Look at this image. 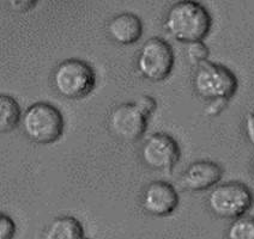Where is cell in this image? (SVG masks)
<instances>
[{
	"label": "cell",
	"mask_w": 254,
	"mask_h": 239,
	"mask_svg": "<svg viewBox=\"0 0 254 239\" xmlns=\"http://www.w3.org/2000/svg\"><path fill=\"white\" fill-rule=\"evenodd\" d=\"M143 208L154 217H167L177 209L179 195L172 184L166 181H154L146 186L141 198Z\"/></svg>",
	"instance_id": "obj_9"
},
{
	"label": "cell",
	"mask_w": 254,
	"mask_h": 239,
	"mask_svg": "<svg viewBox=\"0 0 254 239\" xmlns=\"http://www.w3.org/2000/svg\"><path fill=\"white\" fill-rule=\"evenodd\" d=\"M164 27L177 41H203L211 30L212 18L200 2L180 0L170 6L164 19Z\"/></svg>",
	"instance_id": "obj_1"
},
{
	"label": "cell",
	"mask_w": 254,
	"mask_h": 239,
	"mask_svg": "<svg viewBox=\"0 0 254 239\" xmlns=\"http://www.w3.org/2000/svg\"><path fill=\"white\" fill-rule=\"evenodd\" d=\"M140 153L146 166L154 170L169 171L180 158V147L177 140L169 134L155 133L144 143Z\"/></svg>",
	"instance_id": "obj_8"
},
{
	"label": "cell",
	"mask_w": 254,
	"mask_h": 239,
	"mask_svg": "<svg viewBox=\"0 0 254 239\" xmlns=\"http://www.w3.org/2000/svg\"><path fill=\"white\" fill-rule=\"evenodd\" d=\"M227 236L230 239H254V218L244 214L233 219Z\"/></svg>",
	"instance_id": "obj_14"
},
{
	"label": "cell",
	"mask_w": 254,
	"mask_h": 239,
	"mask_svg": "<svg viewBox=\"0 0 254 239\" xmlns=\"http://www.w3.org/2000/svg\"><path fill=\"white\" fill-rule=\"evenodd\" d=\"M223 176V170L211 160L194 162L183 172L180 184L190 191H203L215 187Z\"/></svg>",
	"instance_id": "obj_10"
},
{
	"label": "cell",
	"mask_w": 254,
	"mask_h": 239,
	"mask_svg": "<svg viewBox=\"0 0 254 239\" xmlns=\"http://www.w3.org/2000/svg\"><path fill=\"white\" fill-rule=\"evenodd\" d=\"M193 86L199 96L206 100H229L238 90V79L226 66L205 61L197 66Z\"/></svg>",
	"instance_id": "obj_4"
},
{
	"label": "cell",
	"mask_w": 254,
	"mask_h": 239,
	"mask_svg": "<svg viewBox=\"0 0 254 239\" xmlns=\"http://www.w3.org/2000/svg\"><path fill=\"white\" fill-rule=\"evenodd\" d=\"M52 82L60 96L79 99L94 90L96 77L89 63L78 59H67L57 66Z\"/></svg>",
	"instance_id": "obj_3"
},
{
	"label": "cell",
	"mask_w": 254,
	"mask_h": 239,
	"mask_svg": "<svg viewBox=\"0 0 254 239\" xmlns=\"http://www.w3.org/2000/svg\"><path fill=\"white\" fill-rule=\"evenodd\" d=\"M16 233V224L7 215H0V238L11 239Z\"/></svg>",
	"instance_id": "obj_16"
},
{
	"label": "cell",
	"mask_w": 254,
	"mask_h": 239,
	"mask_svg": "<svg viewBox=\"0 0 254 239\" xmlns=\"http://www.w3.org/2000/svg\"><path fill=\"white\" fill-rule=\"evenodd\" d=\"M135 104L138 105V108H139L140 110L143 111V113L145 114L148 117L152 113H154L156 106H157V103H156V100L150 96H141L140 98L137 99Z\"/></svg>",
	"instance_id": "obj_18"
},
{
	"label": "cell",
	"mask_w": 254,
	"mask_h": 239,
	"mask_svg": "<svg viewBox=\"0 0 254 239\" xmlns=\"http://www.w3.org/2000/svg\"><path fill=\"white\" fill-rule=\"evenodd\" d=\"M7 2L13 11L24 13L33 10L36 6L37 2H39V0H7Z\"/></svg>",
	"instance_id": "obj_17"
},
{
	"label": "cell",
	"mask_w": 254,
	"mask_h": 239,
	"mask_svg": "<svg viewBox=\"0 0 254 239\" xmlns=\"http://www.w3.org/2000/svg\"><path fill=\"white\" fill-rule=\"evenodd\" d=\"M148 126V116L135 103L118 105L108 117V127L115 138L125 143L140 139Z\"/></svg>",
	"instance_id": "obj_7"
},
{
	"label": "cell",
	"mask_w": 254,
	"mask_h": 239,
	"mask_svg": "<svg viewBox=\"0 0 254 239\" xmlns=\"http://www.w3.org/2000/svg\"><path fill=\"white\" fill-rule=\"evenodd\" d=\"M43 237L47 239H80L84 237V230L78 219L60 217L54 219L48 225Z\"/></svg>",
	"instance_id": "obj_12"
},
{
	"label": "cell",
	"mask_w": 254,
	"mask_h": 239,
	"mask_svg": "<svg viewBox=\"0 0 254 239\" xmlns=\"http://www.w3.org/2000/svg\"><path fill=\"white\" fill-rule=\"evenodd\" d=\"M108 35L119 45H132L143 35V23L133 13L124 12L113 17L107 25Z\"/></svg>",
	"instance_id": "obj_11"
},
{
	"label": "cell",
	"mask_w": 254,
	"mask_h": 239,
	"mask_svg": "<svg viewBox=\"0 0 254 239\" xmlns=\"http://www.w3.org/2000/svg\"><path fill=\"white\" fill-rule=\"evenodd\" d=\"M228 99H213L209 100V105L206 108V114L209 116H217L226 108Z\"/></svg>",
	"instance_id": "obj_19"
},
{
	"label": "cell",
	"mask_w": 254,
	"mask_h": 239,
	"mask_svg": "<svg viewBox=\"0 0 254 239\" xmlns=\"http://www.w3.org/2000/svg\"><path fill=\"white\" fill-rule=\"evenodd\" d=\"M22 119L21 108L16 99L8 95L0 97V129L1 133L13 131Z\"/></svg>",
	"instance_id": "obj_13"
},
{
	"label": "cell",
	"mask_w": 254,
	"mask_h": 239,
	"mask_svg": "<svg viewBox=\"0 0 254 239\" xmlns=\"http://www.w3.org/2000/svg\"><path fill=\"white\" fill-rule=\"evenodd\" d=\"M22 127L27 137L39 145H48L62 137L64 132L63 114L51 103L31 104L22 116Z\"/></svg>",
	"instance_id": "obj_2"
},
{
	"label": "cell",
	"mask_w": 254,
	"mask_h": 239,
	"mask_svg": "<svg viewBox=\"0 0 254 239\" xmlns=\"http://www.w3.org/2000/svg\"><path fill=\"white\" fill-rule=\"evenodd\" d=\"M174 66L172 46L161 37H151L143 45L137 60L139 73L152 82H161L169 76Z\"/></svg>",
	"instance_id": "obj_6"
},
{
	"label": "cell",
	"mask_w": 254,
	"mask_h": 239,
	"mask_svg": "<svg viewBox=\"0 0 254 239\" xmlns=\"http://www.w3.org/2000/svg\"><path fill=\"white\" fill-rule=\"evenodd\" d=\"M244 129L248 143L252 146H254V113L248 114L246 116V119H245Z\"/></svg>",
	"instance_id": "obj_20"
},
{
	"label": "cell",
	"mask_w": 254,
	"mask_h": 239,
	"mask_svg": "<svg viewBox=\"0 0 254 239\" xmlns=\"http://www.w3.org/2000/svg\"><path fill=\"white\" fill-rule=\"evenodd\" d=\"M252 174H253V177H254V159L252 162Z\"/></svg>",
	"instance_id": "obj_21"
},
{
	"label": "cell",
	"mask_w": 254,
	"mask_h": 239,
	"mask_svg": "<svg viewBox=\"0 0 254 239\" xmlns=\"http://www.w3.org/2000/svg\"><path fill=\"white\" fill-rule=\"evenodd\" d=\"M253 204V195L241 182L222 183L216 186L207 196V207L216 217L235 219L246 213Z\"/></svg>",
	"instance_id": "obj_5"
},
{
	"label": "cell",
	"mask_w": 254,
	"mask_h": 239,
	"mask_svg": "<svg viewBox=\"0 0 254 239\" xmlns=\"http://www.w3.org/2000/svg\"><path fill=\"white\" fill-rule=\"evenodd\" d=\"M209 48L203 41H194L187 43L186 56L190 63L194 66H199L200 63L207 61L209 57Z\"/></svg>",
	"instance_id": "obj_15"
}]
</instances>
